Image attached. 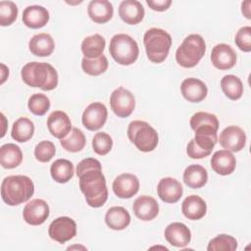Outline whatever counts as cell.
Wrapping results in <instances>:
<instances>
[{"label":"cell","instance_id":"obj_15","mask_svg":"<svg viewBox=\"0 0 251 251\" xmlns=\"http://www.w3.org/2000/svg\"><path fill=\"white\" fill-rule=\"evenodd\" d=\"M211 62L219 70H229L236 63V53L226 43L217 44L212 49Z\"/></svg>","mask_w":251,"mask_h":251},{"label":"cell","instance_id":"obj_10","mask_svg":"<svg viewBox=\"0 0 251 251\" xmlns=\"http://www.w3.org/2000/svg\"><path fill=\"white\" fill-rule=\"evenodd\" d=\"M48 234L53 240L63 244L75 237L76 234V224L72 218L59 217L50 224Z\"/></svg>","mask_w":251,"mask_h":251},{"label":"cell","instance_id":"obj_25","mask_svg":"<svg viewBox=\"0 0 251 251\" xmlns=\"http://www.w3.org/2000/svg\"><path fill=\"white\" fill-rule=\"evenodd\" d=\"M181 211L185 218L196 221L202 219L206 215L207 205L200 196L190 195L183 200L181 204Z\"/></svg>","mask_w":251,"mask_h":251},{"label":"cell","instance_id":"obj_1","mask_svg":"<svg viewBox=\"0 0 251 251\" xmlns=\"http://www.w3.org/2000/svg\"><path fill=\"white\" fill-rule=\"evenodd\" d=\"M76 176L86 203L93 208L103 206L108 199V189L101 163L94 158L81 160L76 166Z\"/></svg>","mask_w":251,"mask_h":251},{"label":"cell","instance_id":"obj_45","mask_svg":"<svg viewBox=\"0 0 251 251\" xmlns=\"http://www.w3.org/2000/svg\"><path fill=\"white\" fill-rule=\"evenodd\" d=\"M1 67H2V80H1V83H3L6 79V75L4 74L9 73V70L6 68V66L4 64H1Z\"/></svg>","mask_w":251,"mask_h":251},{"label":"cell","instance_id":"obj_41","mask_svg":"<svg viewBox=\"0 0 251 251\" xmlns=\"http://www.w3.org/2000/svg\"><path fill=\"white\" fill-rule=\"evenodd\" d=\"M56 153V147L52 141L42 140L34 148V157L41 163L49 162Z\"/></svg>","mask_w":251,"mask_h":251},{"label":"cell","instance_id":"obj_30","mask_svg":"<svg viewBox=\"0 0 251 251\" xmlns=\"http://www.w3.org/2000/svg\"><path fill=\"white\" fill-rule=\"evenodd\" d=\"M106 46L105 38L96 33L85 37L81 42V52L85 58L94 59L103 55Z\"/></svg>","mask_w":251,"mask_h":251},{"label":"cell","instance_id":"obj_31","mask_svg":"<svg viewBox=\"0 0 251 251\" xmlns=\"http://www.w3.org/2000/svg\"><path fill=\"white\" fill-rule=\"evenodd\" d=\"M74 165L67 159H58L50 167L52 178L59 183L68 182L74 176Z\"/></svg>","mask_w":251,"mask_h":251},{"label":"cell","instance_id":"obj_42","mask_svg":"<svg viewBox=\"0 0 251 251\" xmlns=\"http://www.w3.org/2000/svg\"><path fill=\"white\" fill-rule=\"evenodd\" d=\"M234 42L243 52L251 51V27L249 25L239 28L235 34Z\"/></svg>","mask_w":251,"mask_h":251},{"label":"cell","instance_id":"obj_22","mask_svg":"<svg viewBox=\"0 0 251 251\" xmlns=\"http://www.w3.org/2000/svg\"><path fill=\"white\" fill-rule=\"evenodd\" d=\"M119 15L126 24L137 25L143 20L145 11L139 1L125 0L120 4Z\"/></svg>","mask_w":251,"mask_h":251},{"label":"cell","instance_id":"obj_19","mask_svg":"<svg viewBox=\"0 0 251 251\" xmlns=\"http://www.w3.org/2000/svg\"><path fill=\"white\" fill-rule=\"evenodd\" d=\"M165 238L171 245L182 248L190 242L191 232L184 224L175 222L166 227Z\"/></svg>","mask_w":251,"mask_h":251},{"label":"cell","instance_id":"obj_20","mask_svg":"<svg viewBox=\"0 0 251 251\" xmlns=\"http://www.w3.org/2000/svg\"><path fill=\"white\" fill-rule=\"evenodd\" d=\"M132 210L138 219L142 221H151L159 214V204L153 197L141 195L133 202Z\"/></svg>","mask_w":251,"mask_h":251},{"label":"cell","instance_id":"obj_39","mask_svg":"<svg viewBox=\"0 0 251 251\" xmlns=\"http://www.w3.org/2000/svg\"><path fill=\"white\" fill-rule=\"evenodd\" d=\"M112 147L113 139L108 133L103 131L95 133L94 137L92 138V148L96 154L104 156L111 151Z\"/></svg>","mask_w":251,"mask_h":251},{"label":"cell","instance_id":"obj_46","mask_svg":"<svg viewBox=\"0 0 251 251\" xmlns=\"http://www.w3.org/2000/svg\"><path fill=\"white\" fill-rule=\"evenodd\" d=\"M74 248H83V249H85V247H83V246H71V247H68V249H74Z\"/></svg>","mask_w":251,"mask_h":251},{"label":"cell","instance_id":"obj_11","mask_svg":"<svg viewBox=\"0 0 251 251\" xmlns=\"http://www.w3.org/2000/svg\"><path fill=\"white\" fill-rule=\"evenodd\" d=\"M108 111L106 106L101 102H93L89 104L82 114V125L88 130H98L107 121Z\"/></svg>","mask_w":251,"mask_h":251},{"label":"cell","instance_id":"obj_21","mask_svg":"<svg viewBox=\"0 0 251 251\" xmlns=\"http://www.w3.org/2000/svg\"><path fill=\"white\" fill-rule=\"evenodd\" d=\"M235 157L228 150H219L215 152L211 158L213 171L221 176L230 175L235 170Z\"/></svg>","mask_w":251,"mask_h":251},{"label":"cell","instance_id":"obj_17","mask_svg":"<svg viewBox=\"0 0 251 251\" xmlns=\"http://www.w3.org/2000/svg\"><path fill=\"white\" fill-rule=\"evenodd\" d=\"M47 127L54 137L62 139L70 133L72 122L65 112L54 111L47 118Z\"/></svg>","mask_w":251,"mask_h":251},{"label":"cell","instance_id":"obj_18","mask_svg":"<svg viewBox=\"0 0 251 251\" xmlns=\"http://www.w3.org/2000/svg\"><path fill=\"white\" fill-rule=\"evenodd\" d=\"M180 91L187 101L198 103L206 98L208 88L202 80L195 77H188L181 82Z\"/></svg>","mask_w":251,"mask_h":251},{"label":"cell","instance_id":"obj_40","mask_svg":"<svg viewBox=\"0 0 251 251\" xmlns=\"http://www.w3.org/2000/svg\"><path fill=\"white\" fill-rule=\"evenodd\" d=\"M18 17V7L12 1L0 2V25L2 26L11 25Z\"/></svg>","mask_w":251,"mask_h":251},{"label":"cell","instance_id":"obj_14","mask_svg":"<svg viewBox=\"0 0 251 251\" xmlns=\"http://www.w3.org/2000/svg\"><path fill=\"white\" fill-rule=\"evenodd\" d=\"M139 190V180L132 174H122L113 181V191L123 199H128L134 196Z\"/></svg>","mask_w":251,"mask_h":251},{"label":"cell","instance_id":"obj_13","mask_svg":"<svg viewBox=\"0 0 251 251\" xmlns=\"http://www.w3.org/2000/svg\"><path fill=\"white\" fill-rule=\"evenodd\" d=\"M49 206L43 199H33L29 201L24 208L23 218L28 225H42L49 217Z\"/></svg>","mask_w":251,"mask_h":251},{"label":"cell","instance_id":"obj_38","mask_svg":"<svg viewBox=\"0 0 251 251\" xmlns=\"http://www.w3.org/2000/svg\"><path fill=\"white\" fill-rule=\"evenodd\" d=\"M27 107L32 114L36 116H43L50 108V100L42 93H34L29 97Z\"/></svg>","mask_w":251,"mask_h":251},{"label":"cell","instance_id":"obj_2","mask_svg":"<svg viewBox=\"0 0 251 251\" xmlns=\"http://www.w3.org/2000/svg\"><path fill=\"white\" fill-rule=\"evenodd\" d=\"M21 75L25 84L44 91L53 90L58 85V73L48 63L29 62L23 67Z\"/></svg>","mask_w":251,"mask_h":251},{"label":"cell","instance_id":"obj_3","mask_svg":"<svg viewBox=\"0 0 251 251\" xmlns=\"http://www.w3.org/2000/svg\"><path fill=\"white\" fill-rule=\"evenodd\" d=\"M33 192L34 184L26 176H9L1 183L2 200L9 206H18L28 201Z\"/></svg>","mask_w":251,"mask_h":251},{"label":"cell","instance_id":"obj_23","mask_svg":"<svg viewBox=\"0 0 251 251\" xmlns=\"http://www.w3.org/2000/svg\"><path fill=\"white\" fill-rule=\"evenodd\" d=\"M49 12L39 5L27 6L23 12V22L29 28L43 27L49 21Z\"/></svg>","mask_w":251,"mask_h":251},{"label":"cell","instance_id":"obj_32","mask_svg":"<svg viewBox=\"0 0 251 251\" xmlns=\"http://www.w3.org/2000/svg\"><path fill=\"white\" fill-rule=\"evenodd\" d=\"M34 132V125L33 123L25 118H19L12 126V138L18 142H26L29 140Z\"/></svg>","mask_w":251,"mask_h":251},{"label":"cell","instance_id":"obj_7","mask_svg":"<svg viewBox=\"0 0 251 251\" xmlns=\"http://www.w3.org/2000/svg\"><path fill=\"white\" fill-rule=\"evenodd\" d=\"M127 137L142 152L153 151L159 141L156 129L144 121L130 122L127 127Z\"/></svg>","mask_w":251,"mask_h":251},{"label":"cell","instance_id":"obj_43","mask_svg":"<svg viewBox=\"0 0 251 251\" xmlns=\"http://www.w3.org/2000/svg\"><path fill=\"white\" fill-rule=\"evenodd\" d=\"M147 5L154 11L163 12L169 9L172 4L171 0H146Z\"/></svg>","mask_w":251,"mask_h":251},{"label":"cell","instance_id":"obj_34","mask_svg":"<svg viewBox=\"0 0 251 251\" xmlns=\"http://www.w3.org/2000/svg\"><path fill=\"white\" fill-rule=\"evenodd\" d=\"M85 136L84 133L77 127L72 128V131H70V134L60 140L61 146L69 151V152H78L85 146Z\"/></svg>","mask_w":251,"mask_h":251},{"label":"cell","instance_id":"obj_44","mask_svg":"<svg viewBox=\"0 0 251 251\" xmlns=\"http://www.w3.org/2000/svg\"><path fill=\"white\" fill-rule=\"evenodd\" d=\"M241 12L242 14L247 18V19H251V14H250V1L247 0L245 2H242L241 4Z\"/></svg>","mask_w":251,"mask_h":251},{"label":"cell","instance_id":"obj_37","mask_svg":"<svg viewBox=\"0 0 251 251\" xmlns=\"http://www.w3.org/2000/svg\"><path fill=\"white\" fill-rule=\"evenodd\" d=\"M190 126L193 130L199 127L219 128V121L216 115L207 112H197L190 119Z\"/></svg>","mask_w":251,"mask_h":251},{"label":"cell","instance_id":"obj_9","mask_svg":"<svg viewBox=\"0 0 251 251\" xmlns=\"http://www.w3.org/2000/svg\"><path fill=\"white\" fill-rule=\"evenodd\" d=\"M110 105L113 112L120 118H126L131 115L135 107L133 94L123 86L115 89L110 96Z\"/></svg>","mask_w":251,"mask_h":251},{"label":"cell","instance_id":"obj_16","mask_svg":"<svg viewBox=\"0 0 251 251\" xmlns=\"http://www.w3.org/2000/svg\"><path fill=\"white\" fill-rule=\"evenodd\" d=\"M157 192L163 202L176 203L182 196L183 188L177 179L174 177H164L157 185Z\"/></svg>","mask_w":251,"mask_h":251},{"label":"cell","instance_id":"obj_26","mask_svg":"<svg viewBox=\"0 0 251 251\" xmlns=\"http://www.w3.org/2000/svg\"><path fill=\"white\" fill-rule=\"evenodd\" d=\"M28 48L34 56L48 57L53 53L55 43L50 34L42 32L31 37L28 42Z\"/></svg>","mask_w":251,"mask_h":251},{"label":"cell","instance_id":"obj_24","mask_svg":"<svg viewBox=\"0 0 251 251\" xmlns=\"http://www.w3.org/2000/svg\"><path fill=\"white\" fill-rule=\"evenodd\" d=\"M87 13L94 23L105 24L112 19L114 8L107 0H92L88 4Z\"/></svg>","mask_w":251,"mask_h":251},{"label":"cell","instance_id":"obj_5","mask_svg":"<svg viewBox=\"0 0 251 251\" xmlns=\"http://www.w3.org/2000/svg\"><path fill=\"white\" fill-rule=\"evenodd\" d=\"M206 52V43L199 34H189L178 46L176 52V60L183 68L195 67Z\"/></svg>","mask_w":251,"mask_h":251},{"label":"cell","instance_id":"obj_33","mask_svg":"<svg viewBox=\"0 0 251 251\" xmlns=\"http://www.w3.org/2000/svg\"><path fill=\"white\" fill-rule=\"evenodd\" d=\"M221 88L230 100H238L243 94V83L238 76L233 75H227L222 78Z\"/></svg>","mask_w":251,"mask_h":251},{"label":"cell","instance_id":"obj_27","mask_svg":"<svg viewBox=\"0 0 251 251\" xmlns=\"http://www.w3.org/2000/svg\"><path fill=\"white\" fill-rule=\"evenodd\" d=\"M106 225L114 230H123L130 223L129 213L121 206L110 208L105 215Z\"/></svg>","mask_w":251,"mask_h":251},{"label":"cell","instance_id":"obj_28","mask_svg":"<svg viewBox=\"0 0 251 251\" xmlns=\"http://www.w3.org/2000/svg\"><path fill=\"white\" fill-rule=\"evenodd\" d=\"M207 180V171L200 165H189L183 172V181L190 188H201L206 184Z\"/></svg>","mask_w":251,"mask_h":251},{"label":"cell","instance_id":"obj_29","mask_svg":"<svg viewBox=\"0 0 251 251\" xmlns=\"http://www.w3.org/2000/svg\"><path fill=\"white\" fill-rule=\"evenodd\" d=\"M23 161L21 148L14 143H6L0 147V163L5 169L17 168Z\"/></svg>","mask_w":251,"mask_h":251},{"label":"cell","instance_id":"obj_8","mask_svg":"<svg viewBox=\"0 0 251 251\" xmlns=\"http://www.w3.org/2000/svg\"><path fill=\"white\" fill-rule=\"evenodd\" d=\"M194 131L195 136L189 141L186 153L191 159L205 158L211 154L218 141V130L213 127H200Z\"/></svg>","mask_w":251,"mask_h":251},{"label":"cell","instance_id":"obj_4","mask_svg":"<svg viewBox=\"0 0 251 251\" xmlns=\"http://www.w3.org/2000/svg\"><path fill=\"white\" fill-rule=\"evenodd\" d=\"M143 43L147 58L156 64L164 62L172 46L171 35L162 28L152 27L143 36Z\"/></svg>","mask_w":251,"mask_h":251},{"label":"cell","instance_id":"obj_36","mask_svg":"<svg viewBox=\"0 0 251 251\" xmlns=\"http://www.w3.org/2000/svg\"><path fill=\"white\" fill-rule=\"evenodd\" d=\"M237 248V240L227 234H220L213 239H211L208 243L207 250L208 251H234Z\"/></svg>","mask_w":251,"mask_h":251},{"label":"cell","instance_id":"obj_12","mask_svg":"<svg viewBox=\"0 0 251 251\" xmlns=\"http://www.w3.org/2000/svg\"><path fill=\"white\" fill-rule=\"evenodd\" d=\"M219 142L222 147L230 152H239L246 144V134L237 126H229L220 133Z\"/></svg>","mask_w":251,"mask_h":251},{"label":"cell","instance_id":"obj_6","mask_svg":"<svg viewBox=\"0 0 251 251\" xmlns=\"http://www.w3.org/2000/svg\"><path fill=\"white\" fill-rule=\"evenodd\" d=\"M109 52L118 64L129 66L137 60L139 48L137 42L131 36L126 33H119L112 37Z\"/></svg>","mask_w":251,"mask_h":251},{"label":"cell","instance_id":"obj_35","mask_svg":"<svg viewBox=\"0 0 251 251\" xmlns=\"http://www.w3.org/2000/svg\"><path fill=\"white\" fill-rule=\"evenodd\" d=\"M108 60L105 55H101L98 58L88 59L83 58L81 61V68L83 72L89 75H100L108 69Z\"/></svg>","mask_w":251,"mask_h":251}]
</instances>
